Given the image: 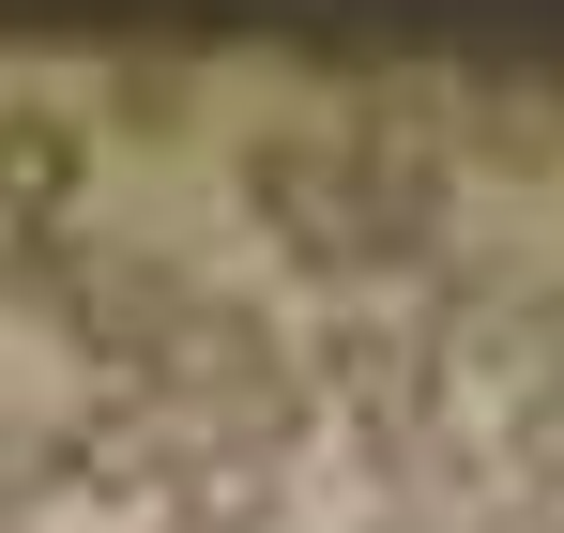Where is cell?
I'll list each match as a JSON object with an SVG mask.
<instances>
[{
  "label": "cell",
  "mask_w": 564,
  "mask_h": 533,
  "mask_svg": "<svg viewBox=\"0 0 564 533\" xmlns=\"http://www.w3.org/2000/svg\"><path fill=\"white\" fill-rule=\"evenodd\" d=\"M93 198V122L77 107H0V229L15 244H62Z\"/></svg>",
  "instance_id": "1"
},
{
  "label": "cell",
  "mask_w": 564,
  "mask_h": 533,
  "mask_svg": "<svg viewBox=\"0 0 564 533\" xmlns=\"http://www.w3.org/2000/svg\"><path fill=\"white\" fill-rule=\"evenodd\" d=\"M46 488H62V427H31V412H0V533L31 519Z\"/></svg>",
  "instance_id": "2"
}]
</instances>
